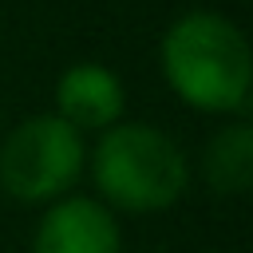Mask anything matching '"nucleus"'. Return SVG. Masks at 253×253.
I'll list each match as a JSON object with an SVG mask.
<instances>
[{
	"label": "nucleus",
	"mask_w": 253,
	"mask_h": 253,
	"mask_svg": "<svg viewBox=\"0 0 253 253\" xmlns=\"http://www.w3.org/2000/svg\"><path fill=\"white\" fill-rule=\"evenodd\" d=\"M158 67L170 91L206 115H241L253 91V55L245 32L221 12L178 16L158 43Z\"/></svg>",
	"instance_id": "nucleus-1"
},
{
	"label": "nucleus",
	"mask_w": 253,
	"mask_h": 253,
	"mask_svg": "<svg viewBox=\"0 0 253 253\" xmlns=\"http://www.w3.org/2000/svg\"><path fill=\"white\" fill-rule=\"evenodd\" d=\"M91 178L107 210L162 213L190 190L186 150L150 123H115L99 134Z\"/></svg>",
	"instance_id": "nucleus-2"
},
{
	"label": "nucleus",
	"mask_w": 253,
	"mask_h": 253,
	"mask_svg": "<svg viewBox=\"0 0 253 253\" xmlns=\"http://www.w3.org/2000/svg\"><path fill=\"white\" fill-rule=\"evenodd\" d=\"M87 166V146L75 126L55 111L32 115L0 142V190L24 206H47L63 198Z\"/></svg>",
	"instance_id": "nucleus-3"
},
{
	"label": "nucleus",
	"mask_w": 253,
	"mask_h": 253,
	"mask_svg": "<svg viewBox=\"0 0 253 253\" xmlns=\"http://www.w3.org/2000/svg\"><path fill=\"white\" fill-rule=\"evenodd\" d=\"M32 253H123V229L103 202L63 194L40 213Z\"/></svg>",
	"instance_id": "nucleus-4"
},
{
	"label": "nucleus",
	"mask_w": 253,
	"mask_h": 253,
	"mask_svg": "<svg viewBox=\"0 0 253 253\" xmlns=\"http://www.w3.org/2000/svg\"><path fill=\"white\" fill-rule=\"evenodd\" d=\"M126 111V87L107 63H71L55 79V115L83 130H107L123 123Z\"/></svg>",
	"instance_id": "nucleus-5"
},
{
	"label": "nucleus",
	"mask_w": 253,
	"mask_h": 253,
	"mask_svg": "<svg viewBox=\"0 0 253 253\" xmlns=\"http://www.w3.org/2000/svg\"><path fill=\"white\" fill-rule=\"evenodd\" d=\"M202 174L217 194H245L253 186V126L225 123L202 150Z\"/></svg>",
	"instance_id": "nucleus-6"
}]
</instances>
